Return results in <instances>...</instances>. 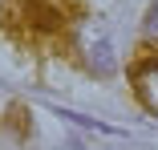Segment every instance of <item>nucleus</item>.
Listing matches in <instances>:
<instances>
[{
	"instance_id": "nucleus-1",
	"label": "nucleus",
	"mask_w": 158,
	"mask_h": 150,
	"mask_svg": "<svg viewBox=\"0 0 158 150\" xmlns=\"http://www.w3.org/2000/svg\"><path fill=\"white\" fill-rule=\"evenodd\" d=\"M0 28L20 45H61L73 41L77 0H4Z\"/></svg>"
},
{
	"instance_id": "nucleus-2",
	"label": "nucleus",
	"mask_w": 158,
	"mask_h": 150,
	"mask_svg": "<svg viewBox=\"0 0 158 150\" xmlns=\"http://www.w3.org/2000/svg\"><path fill=\"white\" fill-rule=\"evenodd\" d=\"M134 94L142 98V106L158 118V61H142L134 69Z\"/></svg>"
},
{
	"instance_id": "nucleus-3",
	"label": "nucleus",
	"mask_w": 158,
	"mask_h": 150,
	"mask_svg": "<svg viewBox=\"0 0 158 150\" xmlns=\"http://www.w3.org/2000/svg\"><path fill=\"white\" fill-rule=\"evenodd\" d=\"M142 33H146V41H154V45H158V0H154V4H150V12H146Z\"/></svg>"
}]
</instances>
